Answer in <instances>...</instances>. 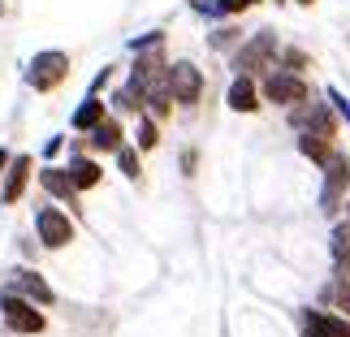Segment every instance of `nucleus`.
Segmentation results:
<instances>
[{"label": "nucleus", "instance_id": "f257e3e1", "mask_svg": "<svg viewBox=\"0 0 350 337\" xmlns=\"http://www.w3.org/2000/svg\"><path fill=\"white\" fill-rule=\"evenodd\" d=\"M70 74H74V61H70V52H61V48H44L26 61V87H31L35 96L61 91L70 83Z\"/></svg>", "mask_w": 350, "mask_h": 337}, {"label": "nucleus", "instance_id": "f03ea898", "mask_svg": "<svg viewBox=\"0 0 350 337\" xmlns=\"http://www.w3.org/2000/svg\"><path fill=\"white\" fill-rule=\"evenodd\" d=\"M277 52H281V39H277V31H255V35H247L242 44L230 52V70L234 74H251V78H260L264 70H273L277 65Z\"/></svg>", "mask_w": 350, "mask_h": 337}, {"label": "nucleus", "instance_id": "7ed1b4c3", "mask_svg": "<svg viewBox=\"0 0 350 337\" xmlns=\"http://www.w3.org/2000/svg\"><path fill=\"white\" fill-rule=\"evenodd\" d=\"M0 325L9 337H39L48 333V312L13 290H0Z\"/></svg>", "mask_w": 350, "mask_h": 337}, {"label": "nucleus", "instance_id": "20e7f679", "mask_svg": "<svg viewBox=\"0 0 350 337\" xmlns=\"http://www.w3.org/2000/svg\"><path fill=\"white\" fill-rule=\"evenodd\" d=\"M35 238H39V247L44 251H70L74 247V238H78V221L70 217V212H65L61 204H39L35 208Z\"/></svg>", "mask_w": 350, "mask_h": 337}, {"label": "nucleus", "instance_id": "39448f33", "mask_svg": "<svg viewBox=\"0 0 350 337\" xmlns=\"http://www.w3.org/2000/svg\"><path fill=\"white\" fill-rule=\"evenodd\" d=\"M260 96L264 104H277V109H299V104L312 100V87H307V78L303 74H290V70H281V65H273V70H264L260 74Z\"/></svg>", "mask_w": 350, "mask_h": 337}, {"label": "nucleus", "instance_id": "423d86ee", "mask_svg": "<svg viewBox=\"0 0 350 337\" xmlns=\"http://www.w3.org/2000/svg\"><path fill=\"white\" fill-rule=\"evenodd\" d=\"M286 117H290L294 134L307 130V134H320V139H333V143H338V134H342V117H338V109H333L329 100H307L299 109H290Z\"/></svg>", "mask_w": 350, "mask_h": 337}, {"label": "nucleus", "instance_id": "0eeeda50", "mask_svg": "<svg viewBox=\"0 0 350 337\" xmlns=\"http://www.w3.org/2000/svg\"><path fill=\"white\" fill-rule=\"evenodd\" d=\"M346 199H350V160L342 152H333L325 165V182H320V212L325 217H342Z\"/></svg>", "mask_w": 350, "mask_h": 337}, {"label": "nucleus", "instance_id": "6e6552de", "mask_svg": "<svg viewBox=\"0 0 350 337\" xmlns=\"http://www.w3.org/2000/svg\"><path fill=\"white\" fill-rule=\"evenodd\" d=\"M0 290L22 294V299H31L35 307H57V290H52V281H48L44 273H39L35 264H13Z\"/></svg>", "mask_w": 350, "mask_h": 337}, {"label": "nucleus", "instance_id": "1a4fd4ad", "mask_svg": "<svg viewBox=\"0 0 350 337\" xmlns=\"http://www.w3.org/2000/svg\"><path fill=\"white\" fill-rule=\"evenodd\" d=\"M208 91V78L195 61H169V96L178 109H195Z\"/></svg>", "mask_w": 350, "mask_h": 337}, {"label": "nucleus", "instance_id": "9d476101", "mask_svg": "<svg viewBox=\"0 0 350 337\" xmlns=\"http://www.w3.org/2000/svg\"><path fill=\"white\" fill-rule=\"evenodd\" d=\"M35 182H39V191H44L52 204H61V208L78 221V212H83V195L74 191V182H70V173H65V165H44V169H35Z\"/></svg>", "mask_w": 350, "mask_h": 337}, {"label": "nucleus", "instance_id": "9b49d317", "mask_svg": "<svg viewBox=\"0 0 350 337\" xmlns=\"http://www.w3.org/2000/svg\"><path fill=\"white\" fill-rule=\"evenodd\" d=\"M31 182H35V156L31 152H13L5 178H0V208H18L26 199V191H31Z\"/></svg>", "mask_w": 350, "mask_h": 337}, {"label": "nucleus", "instance_id": "f8f14e48", "mask_svg": "<svg viewBox=\"0 0 350 337\" xmlns=\"http://www.w3.org/2000/svg\"><path fill=\"white\" fill-rule=\"evenodd\" d=\"M225 109L238 113V117H255L264 109V96H260V78L251 74H234L230 87H225Z\"/></svg>", "mask_w": 350, "mask_h": 337}, {"label": "nucleus", "instance_id": "ddd939ff", "mask_svg": "<svg viewBox=\"0 0 350 337\" xmlns=\"http://www.w3.org/2000/svg\"><path fill=\"white\" fill-rule=\"evenodd\" d=\"M83 139H87V152L104 160V156H117L121 147L130 143V130H126V121H121V117H113V113H109V117H104L91 134H83Z\"/></svg>", "mask_w": 350, "mask_h": 337}, {"label": "nucleus", "instance_id": "4468645a", "mask_svg": "<svg viewBox=\"0 0 350 337\" xmlns=\"http://www.w3.org/2000/svg\"><path fill=\"white\" fill-rule=\"evenodd\" d=\"M299 333H312V337H350V320L329 312V307H299Z\"/></svg>", "mask_w": 350, "mask_h": 337}, {"label": "nucleus", "instance_id": "2eb2a0df", "mask_svg": "<svg viewBox=\"0 0 350 337\" xmlns=\"http://www.w3.org/2000/svg\"><path fill=\"white\" fill-rule=\"evenodd\" d=\"M65 173H70V182H74L78 195H91L96 186H104V160L91 156V152H70Z\"/></svg>", "mask_w": 350, "mask_h": 337}, {"label": "nucleus", "instance_id": "dca6fc26", "mask_svg": "<svg viewBox=\"0 0 350 337\" xmlns=\"http://www.w3.org/2000/svg\"><path fill=\"white\" fill-rule=\"evenodd\" d=\"M143 96H147V87L143 83H134V78H126V83H117L113 87V96H109V113L113 117H139L143 113Z\"/></svg>", "mask_w": 350, "mask_h": 337}, {"label": "nucleus", "instance_id": "f3484780", "mask_svg": "<svg viewBox=\"0 0 350 337\" xmlns=\"http://www.w3.org/2000/svg\"><path fill=\"white\" fill-rule=\"evenodd\" d=\"M104 117H109V100H100V96H91V91H87V96L78 100V109L70 113V130L74 134H91Z\"/></svg>", "mask_w": 350, "mask_h": 337}, {"label": "nucleus", "instance_id": "a211bd4d", "mask_svg": "<svg viewBox=\"0 0 350 337\" xmlns=\"http://www.w3.org/2000/svg\"><path fill=\"white\" fill-rule=\"evenodd\" d=\"M316 307H329V312L350 320V277H329L316 294Z\"/></svg>", "mask_w": 350, "mask_h": 337}, {"label": "nucleus", "instance_id": "6ab92c4d", "mask_svg": "<svg viewBox=\"0 0 350 337\" xmlns=\"http://www.w3.org/2000/svg\"><path fill=\"white\" fill-rule=\"evenodd\" d=\"M329 268L333 277H350V229L342 221L329 229Z\"/></svg>", "mask_w": 350, "mask_h": 337}, {"label": "nucleus", "instance_id": "aec40b11", "mask_svg": "<svg viewBox=\"0 0 350 337\" xmlns=\"http://www.w3.org/2000/svg\"><path fill=\"white\" fill-rule=\"evenodd\" d=\"M294 147H299V156H303V160H312L316 169H325V165H329V156L338 152V143H333V139H320V134H307V130H303V134H294Z\"/></svg>", "mask_w": 350, "mask_h": 337}, {"label": "nucleus", "instance_id": "412c9836", "mask_svg": "<svg viewBox=\"0 0 350 337\" xmlns=\"http://www.w3.org/2000/svg\"><path fill=\"white\" fill-rule=\"evenodd\" d=\"M130 143L139 147L143 156L156 152V147H160V121L147 117V113H139V117H134V130H130Z\"/></svg>", "mask_w": 350, "mask_h": 337}, {"label": "nucleus", "instance_id": "4be33fe9", "mask_svg": "<svg viewBox=\"0 0 350 337\" xmlns=\"http://www.w3.org/2000/svg\"><path fill=\"white\" fill-rule=\"evenodd\" d=\"M113 165H117V173H121L126 182H143V152H139L134 143L121 147V152L113 156Z\"/></svg>", "mask_w": 350, "mask_h": 337}, {"label": "nucleus", "instance_id": "5701e85b", "mask_svg": "<svg viewBox=\"0 0 350 337\" xmlns=\"http://www.w3.org/2000/svg\"><path fill=\"white\" fill-rule=\"evenodd\" d=\"M277 65H281V70H290V74H307V70H312V52H303V48H281L277 52Z\"/></svg>", "mask_w": 350, "mask_h": 337}, {"label": "nucleus", "instance_id": "b1692460", "mask_svg": "<svg viewBox=\"0 0 350 337\" xmlns=\"http://www.w3.org/2000/svg\"><path fill=\"white\" fill-rule=\"evenodd\" d=\"M208 44L217 48V52H234V48L242 44V26H234V22H225V26H217V31L208 35Z\"/></svg>", "mask_w": 350, "mask_h": 337}, {"label": "nucleus", "instance_id": "393cba45", "mask_svg": "<svg viewBox=\"0 0 350 337\" xmlns=\"http://www.w3.org/2000/svg\"><path fill=\"white\" fill-rule=\"evenodd\" d=\"M260 5H264V0H217V13L230 22V18H238V13H251V9H260Z\"/></svg>", "mask_w": 350, "mask_h": 337}, {"label": "nucleus", "instance_id": "a878e982", "mask_svg": "<svg viewBox=\"0 0 350 337\" xmlns=\"http://www.w3.org/2000/svg\"><path fill=\"white\" fill-rule=\"evenodd\" d=\"M152 48H165V31H152V35L130 39V52H152Z\"/></svg>", "mask_w": 350, "mask_h": 337}, {"label": "nucleus", "instance_id": "bb28decb", "mask_svg": "<svg viewBox=\"0 0 350 337\" xmlns=\"http://www.w3.org/2000/svg\"><path fill=\"white\" fill-rule=\"evenodd\" d=\"M61 152H65V134H52L39 156H44V165H57V156H61Z\"/></svg>", "mask_w": 350, "mask_h": 337}, {"label": "nucleus", "instance_id": "cd10ccee", "mask_svg": "<svg viewBox=\"0 0 350 337\" xmlns=\"http://www.w3.org/2000/svg\"><path fill=\"white\" fill-rule=\"evenodd\" d=\"M113 78H117V65H104V70L91 78V96H100L104 87H113Z\"/></svg>", "mask_w": 350, "mask_h": 337}, {"label": "nucleus", "instance_id": "c85d7f7f", "mask_svg": "<svg viewBox=\"0 0 350 337\" xmlns=\"http://www.w3.org/2000/svg\"><path fill=\"white\" fill-rule=\"evenodd\" d=\"M195 169H199V152H195V147H182V173L195 178Z\"/></svg>", "mask_w": 350, "mask_h": 337}, {"label": "nucleus", "instance_id": "c756f323", "mask_svg": "<svg viewBox=\"0 0 350 337\" xmlns=\"http://www.w3.org/2000/svg\"><path fill=\"white\" fill-rule=\"evenodd\" d=\"M9 160H13V147L0 143V178H5V169H9Z\"/></svg>", "mask_w": 350, "mask_h": 337}, {"label": "nucleus", "instance_id": "7c9ffc66", "mask_svg": "<svg viewBox=\"0 0 350 337\" xmlns=\"http://www.w3.org/2000/svg\"><path fill=\"white\" fill-rule=\"evenodd\" d=\"M342 225L350 229V199H346V204H342Z\"/></svg>", "mask_w": 350, "mask_h": 337}, {"label": "nucleus", "instance_id": "2f4dec72", "mask_svg": "<svg viewBox=\"0 0 350 337\" xmlns=\"http://www.w3.org/2000/svg\"><path fill=\"white\" fill-rule=\"evenodd\" d=\"M294 5H303V9H312V5H316V0H294Z\"/></svg>", "mask_w": 350, "mask_h": 337}, {"label": "nucleus", "instance_id": "473e14b6", "mask_svg": "<svg viewBox=\"0 0 350 337\" xmlns=\"http://www.w3.org/2000/svg\"><path fill=\"white\" fill-rule=\"evenodd\" d=\"M0 18H5V0H0Z\"/></svg>", "mask_w": 350, "mask_h": 337}, {"label": "nucleus", "instance_id": "72a5a7b5", "mask_svg": "<svg viewBox=\"0 0 350 337\" xmlns=\"http://www.w3.org/2000/svg\"><path fill=\"white\" fill-rule=\"evenodd\" d=\"M273 5H290V0H273Z\"/></svg>", "mask_w": 350, "mask_h": 337}, {"label": "nucleus", "instance_id": "f704fd0d", "mask_svg": "<svg viewBox=\"0 0 350 337\" xmlns=\"http://www.w3.org/2000/svg\"><path fill=\"white\" fill-rule=\"evenodd\" d=\"M299 337H312V333H299Z\"/></svg>", "mask_w": 350, "mask_h": 337}, {"label": "nucleus", "instance_id": "c9c22d12", "mask_svg": "<svg viewBox=\"0 0 350 337\" xmlns=\"http://www.w3.org/2000/svg\"><path fill=\"white\" fill-rule=\"evenodd\" d=\"M0 337H9V333H0Z\"/></svg>", "mask_w": 350, "mask_h": 337}]
</instances>
